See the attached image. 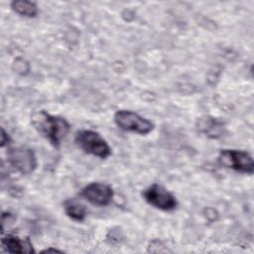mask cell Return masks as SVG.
I'll return each mask as SVG.
<instances>
[{"instance_id":"3957f363","label":"cell","mask_w":254,"mask_h":254,"mask_svg":"<svg viewBox=\"0 0 254 254\" xmlns=\"http://www.w3.org/2000/svg\"><path fill=\"white\" fill-rule=\"evenodd\" d=\"M115 124L124 131L140 135L149 134L154 129V123L131 110H118L114 114Z\"/></svg>"},{"instance_id":"5b68a950","label":"cell","mask_w":254,"mask_h":254,"mask_svg":"<svg viewBox=\"0 0 254 254\" xmlns=\"http://www.w3.org/2000/svg\"><path fill=\"white\" fill-rule=\"evenodd\" d=\"M145 200L152 206L164 210L171 211L177 207L176 196L163 186L153 184L143 191Z\"/></svg>"},{"instance_id":"30bf717a","label":"cell","mask_w":254,"mask_h":254,"mask_svg":"<svg viewBox=\"0 0 254 254\" xmlns=\"http://www.w3.org/2000/svg\"><path fill=\"white\" fill-rule=\"evenodd\" d=\"M66 215L75 221H82L86 216V208L75 199H67L64 203Z\"/></svg>"},{"instance_id":"277c9868","label":"cell","mask_w":254,"mask_h":254,"mask_svg":"<svg viewBox=\"0 0 254 254\" xmlns=\"http://www.w3.org/2000/svg\"><path fill=\"white\" fill-rule=\"evenodd\" d=\"M218 162L225 168L243 174H253L254 163L250 154L241 150L223 149L218 156Z\"/></svg>"},{"instance_id":"4fadbf2b","label":"cell","mask_w":254,"mask_h":254,"mask_svg":"<svg viewBox=\"0 0 254 254\" xmlns=\"http://www.w3.org/2000/svg\"><path fill=\"white\" fill-rule=\"evenodd\" d=\"M42 252H48V253H50V252H62V251H60V250H58V249H53V248H48V249H46V250H43Z\"/></svg>"},{"instance_id":"6da1fadb","label":"cell","mask_w":254,"mask_h":254,"mask_svg":"<svg viewBox=\"0 0 254 254\" xmlns=\"http://www.w3.org/2000/svg\"><path fill=\"white\" fill-rule=\"evenodd\" d=\"M32 123L36 130L53 146L59 147L69 131V123L63 117L42 110L35 113Z\"/></svg>"},{"instance_id":"8fae6325","label":"cell","mask_w":254,"mask_h":254,"mask_svg":"<svg viewBox=\"0 0 254 254\" xmlns=\"http://www.w3.org/2000/svg\"><path fill=\"white\" fill-rule=\"evenodd\" d=\"M12 9L19 15L25 17H35L39 10L35 2L28 0H15L11 3Z\"/></svg>"},{"instance_id":"52a82bcc","label":"cell","mask_w":254,"mask_h":254,"mask_svg":"<svg viewBox=\"0 0 254 254\" xmlns=\"http://www.w3.org/2000/svg\"><path fill=\"white\" fill-rule=\"evenodd\" d=\"M81 196L97 206L108 205L113 197V190L103 183H91L81 190Z\"/></svg>"},{"instance_id":"8992f818","label":"cell","mask_w":254,"mask_h":254,"mask_svg":"<svg viewBox=\"0 0 254 254\" xmlns=\"http://www.w3.org/2000/svg\"><path fill=\"white\" fill-rule=\"evenodd\" d=\"M8 161L22 175H28L37 168V158L33 150L25 147L11 149L8 153Z\"/></svg>"},{"instance_id":"9c48e42d","label":"cell","mask_w":254,"mask_h":254,"mask_svg":"<svg viewBox=\"0 0 254 254\" xmlns=\"http://www.w3.org/2000/svg\"><path fill=\"white\" fill-rule=\"evenodd\" d=\"M198 130L206 137L211 139H218L223 136L225 127L222 121L211 116H204L197 121Z\"/></svg>"},{"instance_id":"7c38bea8","label":"cell","mask_w":254,"mask_h":254,"mask_svg":"<svg viewBox=\"0 0 254 254\" xmlns=\"http://www.w3.org/2000/svg\"><path fill=\"white\" fill-rule=\"evenodd\" d=\"M9 142V136L6 131L2 128V135H1V147H4Z\"/></svg>"},{"instance_id":"ba28073f","label":"cell","mask_w":254,"mask_h":254,"mask_svg":"<svg viewBox=\"0 0 254 254\" xmlns=\"http://www.w3.org/2000/svg\"><path fill=\"white\" fill-rule=\"evenodd\" d=\"M2 247L9 253H34L33 245L29 238L15 234H6L2 237Z\"/></svg>"},{"instance_id":"7a4b0ae2","label":"cell","mask_w":254,"mask_h":254,"mask_svg":"<svg viewBox=\"0 0 254 254\" xmlns=\"http://www.w3.org/2000/svg\"><path fill=\"white\" fill-rule=\"evenodd\" d=\"M75 144L85 154L100 159H106L111 154V148L101 135L92 130H81L75 136Z\"/></svg>"}]
</instances>
